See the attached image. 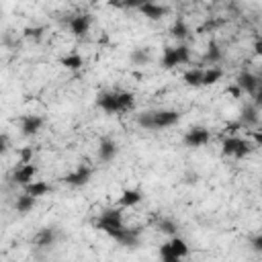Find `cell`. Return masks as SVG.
Instances as JSON below:
<instances>
[{"instance_id":"17","label":"cell","mask_w":262,"mask_h":262,"mask_svg":"<svg viewBox=\"0 0 262 262\" xmlns=\"http://www.w3.org/2000/svg\"><path fill=\"white\" fill-rule=\"evenodd\" d=\"M170 35L176 39V41H186L188 39V35H190V31H188V25L182 20V18H176L174 23H172V27H170Z\"/></svg>"},{"instance_id":"30","label":"cell","mask_w":262,"mask_h":262,"mask_svg":"<svg viewBox=\"0 0 262 262\" xmlns=\"http://www.w3.org/2000/svg\"><path fill=\"white\" fill-rule=\"evenodd\" d=\"M119 98H121V108H123V113L129 111V108L133 106V102H135V100H133L135 96H133L131 92H123V90H119Z\"/></svg>"},{"instance_id":"20","label":"cell","mask_w":262,"mask_h":262,"mask_svg":"<svg viewBox=\"0 0 262 262\" xmlns=\"http://www.w3.org/2000/svg\"><path fill=\"white\" fill-rule=\"evenodd\" d=\"M203 74H205V68L194 66V68L184 72V82L188 86H203Z\"/></svg>"},{"instance_id":"2","label":"cell","mask_w":262,"mask_h":262,"mask_svg":"<svg viewBox=\"0 0 262 262\" xmlns=\"http://www.w3.org/2000/svg\"><path fill=\"white\" fill-rule=\"evenodd\" d=\"M98 229H102L104 233H113L115 229H119V227H123L125 223H123V213L119 211V209H104L102 213H100V217L96 219V223H94Z\"/></svg>"},{"instance_id":"40","label":"cell","mask_w":262,"mask_h":262,"mask_svg":"<svg viewBox=\"0 0 262 262\" xmlns=\"http://www.w3.org/2000/svg\"><path fill=\"white\" fill-rule=\"evenodd\" d=\"M260 188H262V182H260Z\"/></svg>"},{"instance_id":"23","label":"cell","mask_w":262,"mask_h":262,"mask_svg":"<svg viewBox=\"0 0 262 262\" xmlns=\"http://www.w3.org/2000/svg\"><path fill=\"white\" fill-rule=\"evenodd\" d=\"M221 76H223V70L219 66H209L205 70V74H203V86H211V84L219 82Z\"/></svg>"},{"instance_id":"4","label":"cell","mask_w":262,"mask_h":262,"mask_svg":"<svg viewBox=\"0 0 262 262\" xmlns=\"http://www.w3.org/2000/svg\"><path fill=\"white\" fill-rule=\"evenodd\" d=\"M96 104H98L104 113H123V108H121V98H119V90L100 92L98 98H96Z\"/></svg>"},{"instance_id":"27","label":"cell","mask_w":262,"mask_h":262,"mask_svg":"<svg viewBox=\"0 0 262 262\" xmlns=\"http://www.w3.org/2000/svg\"><path fill=\"white\" fill-rule=\"evenodd\" d=\"M158 256H160L164 262H176V260H180V258L176 256V252L172 250L170 242H166V244H162V246H160V250H158Z\"/></svg>"},{"instance_id":"9","label":"cell","mask_w":262,"mask_h":262,"mask_svg":"<svg viewBox=\"0 0 262 262\" xmlns=\"http://www.w3.org/2000/svg\"><path fill=\"white\" fill-rule=\"evenodd\" d=\"M90 23H92L90 14H82V12H80V14H74V16L70 18L68 27H70L72 35H76V37H86L88 31H90Z\"/></svg>"},{"instance_id":"35","label":"cell","mask_w":262,"mask_h":262,"mask_svg":"<svg viewBox=\"0 0 262 262\" xmlns=\"http://www.w3.org/2000/svg\"><path fill=\"white\" fill-rule=\"evenodd\" d=\"M0 151H2V154L8 151V135H6V133L0 135Z\"/></svg>"},{"instance_id":"28","label":"cell","mask_w":262,"mask_h":262,"mask_svg":"<svg viewBox=\"0 0 262 262\" xmlns=\"http://www.w3.org/2000/svg\"><path fill=\"white\" fill-rule=\"evenodd\" d=\"M27 39H31V41H41L43 39V35H45V29L43 27H27L25 29V33H23Z\"/></svg>"},{"instance_id":"19","label":"cell","mask_w":262,"mask_h":262,"mask_svg":"<svg viewBox=\"0 0 262 262\" xmlns=\"http://www.w3.org/2000/svg\"><path fill=\"white\" fill-rule=\"evenodd\" d=\"M35 203H37V196L29 194V192H23V194L16 196V201H14V209H16L18 213H29V211L35 207Z\"/></svg>"},{"instance_id":"15","label":"cell","mask_w":262,"mask_h":262,"mask_svg":"<svg viewBox=\"0 0 262 262\" xmlns=\"http://www.w3.org/2000/svg\"><path fill=\"white\" fill-rule=\"evenodd\" d=\"M221 57H223V49L219 47L217 41L211 39L209 45H207V51H205V55H203V61L209 63V66H217V63L221 61Z\"/></svg>"},{"instance_id":"21","label":"cell","mask_w":262,"mask_h":262,"mask_svg":"<svg viewBox=\"0 0 262 262\" xmlns=\"http://www.w3.org/2000/svg\"><path fill=\"white\" fill-rule=\"evenodd\" d=\"M180 66V59H178V53H176V47H164V55H162V68L166 70H172Z\"/></svg>"},{"instance_id":"36","label":"cell","mask_w":262,"mask_h":262,"mask_svg":"<svg viewBox=\"0 0 262 262\" xmlns=\"http://www.w3.org/2000/svg\"><path fill=\"white\" fill-rule=\"evenodd\" d=\"M252 139H254V143H256L258 147H262V129L252 131Z\"/></svg>"},{"instance_id":"22","label":"cell","mask_w":262,"mask_h":262,"mask_svg":"<svg viewBox=\"0 0 262 262\" xmlns=\"http://www.w3.org/2000/svg\"><path fill=\"white\" fill-rule=\"evenodd\" d=\"M61 66H63L66 70L76 72V70H82L84 59H82V55H78V53H68V55L61 57Z\"/></svg>"},{"instance_id":"37","label":"cell","mask_w":262,"mask_h":262,"mask_svg":"<svg viewBox=\"0 0 262 262\" xmlns=\"http://www.w3.org/2000/svg\"><path fill=\"white\" fill-rule=\"evenodd\" d=\"M254 51H256L258 55H262V37H258V39L254 41Z\"/></svg>"},{"instance_id":"29","label":"cell","mask_w":262,"mask_h":262,"mask_svg":"<svg viewBox=\"0 0 262 262\" xmlns=\"http://www.w3.org/2000/svg\"><path fill=\"white\" fill-rule=\"evenodd\" d=\"M176 53H178L180 63H188V61H190V47H188V45L178 43V45H176Z\"/></svg>"},{"instance_id":"18","label":"cell","mask_w":262,"mask_h":262,"mask_svg":"<svg viewBox=\"0 0 262 262\" xmlns=\"http://www.w3.org/2000/svg\"><path fill=\"white\" fill-rule=\"evenodd\" d=\"M51 190V184L49 182H45V180H33V182H29L27 186H25V192H29V194H33V196H45L47 192Z\"/></svg>"},{"instance_id":"5","label":"cell","mask_w":262,"mask_h":262,"mask_svg":"<svg viewBox=\"0 0 262 262\" xmlns=\"http://www.w3.org/2000/svg\"><path fill=\"white\" fill-rule=\"evenodd\" d=\"M209 139H211L209 129H207V127H201V125L190 127V129L184 133V145H188V147H201V145L209 143Z\"/></svg>"},{"instance_id":"16","label":"cell","mask_w":262,"mask_h":262,"mask_svg":"<svg viewBox=\"0 0 262 262\" xmlns=\"http://www.w3.org/2000/svg\"><path fill=\"white\" fill-rule=\"evenodd\" d=\"M141 199H143L141 190H137V188H127V190L121 192L119 205H123V207H135L137 203H141Z\"/></svg>"},{"instance_id":"1","label":"cell","mask_w":262,"mask_h":262,"mask_svg":"<svg viewBox=\"0 0 262 262\" xmlns=\"http://www.w3.org/2000/svg\"><path fill=\"white\" fill-rule=\"evenodd\" d=\"M252 149L254 147H252V143L248 139H242V137H235V135L225 137L223 143H221V151L225 156H231V158H237V160L239 158H246Z\"/></svg>"},{"instance_id":"31","label":"cell","mask_w":262,"mask_h":262,"mask_svg":"<svg viewBox=\"0 0 262 262\" xmlns=\"http://www.w3.org/2000/svg\"><path fill=\"white\" fill-rule=\"evenodd\" d=\"M18 164H27V162H33V147H29V145H25V147H20L18 149Z\"/></svg>"},{"instance_id":"7","label":"cell","mask_w":262,"mask_h":262,"mask_svg":"<svg viewBox=\"0 0 262 262\" xmlns=\"http://www.w3.org/2000/svg\"><path fill=\"white\" fill-rule=\"evenodd\" d=\"M90 174H92V170L88 168V166H84V164H80V166H76L72 172H68L61 180L68 184V186H84L88 180H90Z\"/></svg>"},{"instance_id":"12","label":"cell","mask_w":262,"mask_h":262,"mask_svg":"<svg viewBox=\"0 0 262 262\" xmlns=\"http://www.w3.org/2000/svg\"><path fill=\"white\" fill-rule=\"evenodd\" d=\"M139 10H141V14L147 16L149 20H160V18H164V16L168 14V8L162 6V4H158V2H154V0H147Z\"/></svg>"},{"instance_id":"6","label":"cell","mask_w":262,"mask_h":262,"mask_svg":"<svg viewBox=\"0 0 262 262\" xmlns=\"http://www.w3.org/2000/svg\"><path fill=\"white\" fill-rule=\"evenodd\" d=\"M35 174H37V166H35L33 162H27V164H20V166H16V168L12 170V174H10V180H12L14 184L27 186L29 182H33Z\"/></svg>"},{"instance_id":"11","label":"cell","mask_w":262,"mask_h":262,"mask_svg":"<svg viewBox=\"0 0 262 262\" xmlns=\"http://www.w3.org/2000/svg\"><path fill=\"white\" fill-rule=\"evenodd\" d=\"M43 127V117L39 115H25L20 119V133L25 137H31V135H37Z\"/></svg>"},{"instance_id":"10","label":"cell","mask_w":262,"mask_h":262,"mask_svg":"<svg viewBox=\"0 0 262 262\" xmlns=\"http://www.w3.org/2000/svg\"><path fill=\"white\" fill-rule=\"evenodd\" d=\"M237 121L244 125V127H256L260 123V108L254 104V102H248L239 108V117Z\"/></svg>"},{"instance_id":"13","label":"cell","mask_w":262,"mask_h":262,"mask_svg":"<svg viewBox=\"0 0 262 262\" xmlns=\"http://www.w3.org/2000/svg\"><path fill=\"white\" fill-rule=\"evenodd\" d=\"M117 151H119V145H117L115 139H111V137L100 139V143H98V158L102 162H111L117 156Z\"/></svg>"},{"instance_id":"32","label":"cell","mask_w":262,"mask_h":262,"mask_svg":"<svg viewBox=\"0 0 262 262\" xmlns=\"http://www.w3.org/2000/svg\"><path fill=\"white\" fill-rule=\"evenodd\" d=\"M250 246H252L254 252H262V233H260V235H254V237L250 239Z\"/></svg>"},{"instance_id":"25","label":"cell","mask_w":262,"mask_h":262,"mask_svg":"<svg viewBox=\"0 0 262 262\" xmlns=\"http://www.w3.org/2000/svg\"><path fill=\"white\" fill-rule=\"evenodd\" d=\"M156 227H158V231H162V233H166V235H176V233H178L176 221H172V219H168V217H162V219L156 223Z\"/></svg>"},{"instance_id":"34","label":"cell","mask_w":262,"mask_h":262,"mask_svg":"<svg viewBox=\"0 0 262 262\" xmlns=\"http://www.w3.org/2000/svg\"><path fill=\"white\" fill-rule=\"evenodd\" d=\"M252 98H254L252 102H254V104H256L258 108H262V86H260V88H258V90H256V92L252 94Z\"/></svg>"},{"instance_id":"38","label":"cell","mask_w":262,"mask_h":262,"mask_svg":"<svg viewBox=\"0 0 262 262\" xmlns=\"http://www.w3.org/2000/svg\"><path fill=\"white\" fill-rule=\"evenodd\" d=\"M123 2H125V0H108V6H115V8H123Z\"/></svg>"},{"instance_id":"8","label":"cell","mask_w":262,"mask_h":262,"mask_svg":"<svg viewBox=\"0 0 262 262\" xmlns=\"http://www.w3.org/2000/svg\"><path fill=\"white\" fill-rule=\"evenodd\" d=\"M235 84L239 86L242 92H246V94H254V92L262 86V78L256 76V74H252V72H248V70H244V72H239V76L235 78Z\"/></svg>"},{"instance_id":"26","label":"cell","mask_w":262,"mask_h":262,"mask_svg":"<svg viewBox=\"0 0 262 262\" xmlns=\"http://www.w3.org/2000/svg\"><path fill=\"white\" fill-rule=\"evenodd\" d=\"M170 246H172V250L176 252V256L178 258H184V256H188V244L180 237V235H172V239H170Z\"/></svg>"},{"instance_id":"14","label":"cell","mask_w":262,"mask_h":262,"mask_svg":"<svg viewBox=\"0 0 262 262\" xmlns=\"http://www.w3.org/2000/svg\"><path fill=\"white\" fill-rule=\"evenodd\" d=\"M57 239V233H55V227H43L37 231V235L33 237L35 246L37 248H51Z\"/></svg>"},{"instance_id":"24","label":"cell","mask_w":262,"mask_h":262,"mask_svg":"<svg viewBox=\"0 0 262 262\" xmlns=\"http://www.w3.org/2000/svg\"><path fill=\"white\" fill-rule=\"evenodd\" d=\"M149 57H151V55H149V49H147V47H137V49H133L131 55H129L131 63H135V66H143V63H147Z\"/></svg>"},{"instance_id":"33","label":"cell","mask_w":262,"mask_h":262,"mask_svg":"<svg viewBox=\"0 0 262 262\" xmlns=\"http://www.w3.org/2000/svg\"><path fill=\"white\" fill-rule=\"evenodd\" d=\"M147 0H125L123 2V8H141Z\"/></svg>"},{"instance_id":"39","label":"cell","mask_w":262,"mask_h":262,"mask_svg":"<svg viewBox=\"0 0 262 262\" xmlns=\"http://www.w3.org/2000/svg\"><path fill=\"white\" fill-rule=\"evenodd\" d=\"M199 180V174H186V182H194Z\"/></svg>"},{"instance_id":"3","label":"cell","mask_w":262,"mask_h":262,"mask_svg":"<svg viewBox=\"0 0 262 262\" xmlns=\"http://www.w3.org/2000/svg\"><path fill=\"white\" fill-rule=\"evenodd\" d=\"M180 119V113L174 108H160V111H151V129H166L176 125Z\"/></svg>"}]
</instances>
